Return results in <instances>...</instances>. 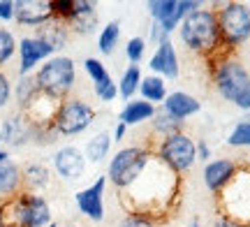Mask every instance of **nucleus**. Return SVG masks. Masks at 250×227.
<instances>
[{
    "mask_svg": "<svg viewBox=\"0 0 250 227\" xmlns=\"http://www.w3.org/2000/svg\"><path fill=\"white\" fill-rule=\"evenodd\" d=\"M153 151V158L160 160L169 172L174 174H186L192 169V165L197 163V146H195V139H190L186 132L181 135H171V137H165L158 142Z\"/></svg>",
    "mask_w": 250,
    "mask_h": 227,
    "instance_id": "nucleus-7",
    "label": "nucleus"
},
{
    "mask_svg": "<svg viewBox=\"0 0 250 227\" xmlns=\"http://www.w3.org/2000/svg\"><path fill=\"white\" fill-rule=\"evenodd\" d=\"M95 109L88 102H83L81 98H67V100L58 102L54 114V125L61 137H77L81 132H86L93 121H95Z\"/></svg>",
    "mask_w": 250,
    "mask_h": 227,
    "instance_id": "nucleus-9",
    "label": "nucleus"
},
{
    "mask_svg": "<svg viewBox=\"0 0 250 227\" xmlns=\"http://www.w3.org/2000/svg\"><path fill=\"white\" fill-rule=\"evenodd\" d=\"M111 144H114V139H111V135L104 132V130L98 132V135H93L88 142H86V148H83L86 163H93V165L102 163L109 155V151H111Z\"/></svg>",
    "mask_w": 250,
    "mask_h": 227,
    "instance_id": "nucleus-25",
    "label": "nucleus"
},
{
    "mask_svg": "<svg viewBox=\"0 0 250 227\" xmlns=\"http://www.w3.org/2000/svg\"><path fill=\"white\" fill-rule=\"evenodd\" d=\"M54 223L44 195L21 190L0 200V227H49Z\"/></svg>",
    "mask_w": 250,
    "mask_h": 227,
    "instance_id": "nucleus-3",
    "label": "nucleus"
},
{
    "mask_svg": "<svg viewBox=\"0 0 250 227\" xmlns=\"http://www.w3.org/2000/svg\"><path fill=\"white\" fill-rule=\"evenodd\" d=\"M107 174L98 176L88 188H83L74 195V204L79 209L81 216H86L93 223H102L104 220V190H107Z\"/></svg>",
    "mask_w": 250,
    "mask_h": 227,
    "instance_id": "nucleus-10",
    "label": "nucleus"
},
{
    "mask_svg": "<svg viewBox=\"0 0 250 227\" xmlns=\"http://www.w3.org/2000/svg\"><path fill=\"white\" fill-rule=\"evenodd\" d=\"M118 40H121V21H116V19H114V21L104 23V28L100 30V35H98V49H100V54L111 56L114 51H116Z\"/></svg>",
    "mask_w": 250,
    "mask_h": 227,
    "instance_id": "nucleus-30",
    "label": "nucleus"
},
{
    "mask_svg": "<svg viewBox=\"0 0 250 227\" xmlns=\"http://www.w3.org/2000/svg\"><path fill=\"white\" fill-rule=\"evenodd\" d=\"M148 67H151L153 74L162 77L165 82L167 79H179L181 65H179V56H176V49L171 44V40L160 46H155L151 61H148Z\"/></svg>",
    "mask_w": 250,
    "mask_h": 227,
    "instance_id": "nucleus-16",
    "label": "nucleus"
},
{
    "mask_svg": "<svg viewBox=\"0 0 250 227\" xmlns=\"http://www.w3.org/2000/svg\"><path fill=\"white\" fill-rule=\"evenodd\" d=\"M153 160L151 146H123L118 148L114 158L109 160L107 167V181L123 192L127 188H132L134 183L142 179V174L146 172V167Z\"/></svg>",
    "mask_w": 250,
    "mask_h": 227,
    "instance_id": "nucleus-4",
    "label": "nucleus"
},
{
    "mask_svg": "<svg viewBox=\"0 0 250 227\" xmlns=\"http://www.w3.org/2000/svg\"><path fill=\"white\" fill-rule=\"evenodd\" d=\"M7 158H9V151H5V148H2V151H0V163H5Z\"/></svg>",
    "mask_w": 250,
    "mask_h": 227,
    "instance_id": "nucleus-44",
    "label": "nucleus"
},
{
    "mask_svg": "<svg viewBox=\"0 0 250 227\" xmlns=\"http://www.w3.org/2000/svg\"><path fill=\"white\" fill-rule=\"evenodd\" d=\"M21 183H23V190L40 195L51 186V172L42 163H26L21 167Z\"/></svg>",
    "mask_w": 250,
    "mask_h": 227,
    "instance_id": "nucleus-21",
    "label": "nucleus"
},
{
    "mask_svg": "<svg viewBox=\"0 0 250 227\" xmlns=\"http://www.w3.org/2000/svg\"><path fill=\"white\" fill-rule=\"evenodd\" d=\"M227 144L232 148H250V114L232 127V132L227 135Z\"/></svg>",
    "mask_w": 250,
    "mask_h": 227,
    "instance_id": "nucleus-31",
    "label": "nucleus"
},
{
    "mask_svg": "<svg viewBox=\"0 0 250 227\" xmlns=\"http://www.w3.org/2000/svg\"><path fill=\"white\" fill-rule=\"evenodd\" d=\"M211 227H241V225H239L236 220H232L229 216H225V213L218 211L213 216V220H211Z\"/></svg>",
    "mask_w": 250,
    "mask_h": 227,
    "instance_id": "nucleus-41",
    "label": "nucleus"
},
{
    "mask_svg": "<svg viewBox=\"0 0 250 227\" xmlns=\"http://www.w3.org/2000/svg\"><path fill=\"white\" fill-rule=\"evenodd\" d=\"M17 0H0V21H14Z\"/></svg>",
    "mask_w": 250,
    "mask_h": 227,
    "instance_id": "nucleus-40",
    "label": "nucleus"
},
{
    "mask_svg": "<svg viewBox=\"0 0 250 227\" xmlns=\"http://www.w3.org/2000/svg\"><path fill=\"white\" fill-rule=\"evenodd\" d=\"M176 7H179V0H151L148 2V14L155 23H160L167 33H174V14H176Z\"/></svg>",
    "mask_w": 250,
    "mask_h": 227,
    "instance_id": "nucleus-24",
    "label": "nucleus"
},
{
    "mask_svg": "<svg viewBox=\"0 0 250 227\" xmlns=\"http://www.w3.org/2000/svg\"><path fill=\"white\" fill-rule=\"evenodd\" d=\"M51 2V17L56 21L70 23L74 17V0H49Z\"/></svg>",
    "mask_w": 250,
    "mask_h": 227,
    "instance_id": "nucleus-35",
    "label": "nucleus"
},
{
    "mask_svg": "<svg viewBox=\"0 0 250 227\" xmlns=\"http://www.w3.org/2000/svg\"><path fill=\"white\" fill-rule=\"evenodd\" d=\"M239 169H241V165L236 163V160H232V158L208 160L204 165V174H202L206 190L211 192V195H220L234 181V176L239 174Z\"/></svg>",
    "mask_w": 250,
    "mask_h": 227,
    "instance_id": "nucleus-12",
    "label": "nucleus"
},
{
    "mask_svg": "<svg viewBox=\"0 0 250 227\" xmlns=\"http://www.w3.org/2000/svg\"><path fill=\"white\" fill-rule=\"evenodd\" d=\"M197 160H202V163H208L211 160V148L206 144V139H197Z\"/></svg>",
    "mask_w": 250,
    "mask_h": 227,
    "instance_id": "nucleus-42",
    "label": "nucleus"
},
{
    "mask_svg": "<svg viewBox=\"0 0 250 227\" xmlns=\"http://www.w3.org/2000/svg\"><path fill=\"white\" fill-rule=\"evenodd\" d=\"M125 56H127L130 65H139L146 56V40L144 37H130L127 44H125Z\"/></svg>",
    "mask_w": 250,
    "mask_h": 227,
    "instance_id": "nucleus-34",
    "label": "nucleus"
},
{
    "mask_svg": "<svg viewBox=\"0 0 250 227\" xmlns=\"http://www.w3.org/2000/svg\"><path fill=\"white\" fill-rule=\"evenodd\" d=\"M118 227H158V225H155L151 218L142 216V213H127V216L118 223Z\"/></svg>",
    "mask_w": 250,
    "mask_h": 227,
    "instance_id": "nucleus-37",
    "label": "nucleus"
},
{
    "mask_svg": "<svg viewBox=\"0 0 250 227\" xmlns=\"http://www.w3.org/2000/svg\"><path fill=\"white\" fill-rule=\"evenodd\" d=\"M220 213L236 220L241 227H250V172L241 165L234 181L220 195Z\"/></svg>",
    "mask_w": 250,
    "mask_h": 227,
    "instance_id": "nucleus-8",
    "label": "nucleus"
},
{
    "mask_svg": "<svg viewBox=\"0 0 250 227\" xmlns=\"http://www.w3.org/2000/svg\"><path fill=\"white\" fill-rule=\"evenodd\" d=\"M179 37L183 46H188V51L206 58V63L218 58V56H229L225 54L223 42H220L218 21H215L213 9L199 7L197 12L188 14L179 26Z\"/></svg>",
    "mask_w": 250,
    "mask_h": 227,
    "instance_id": "nucleus-1",
    "label": "nucleus"
},
{
    "mask_svg": "<svg viewBox=\"0 0 250 227\" xmlns=\"http://www.w3.org/2000/svg\"><path fill=\"white\" fill-rule=\"evenodd\" d=\"M100 23L98 7L90 0H74V17L67 23L72 35H90Z\"/></svg>",
    "mask_w": 250,
    "mask_h": 227,
    "instance_id": "nucleus-17",
    "label": "nucleus"
},
{
    "mask_svg": "<svg viewBox=\"0 0 250 227\" xmlns=\"http://www.w3.org/2000/svg\"><path fill=\"white\" fill-rule=\"evenodd\" d=\"M35 82L44 98L54 102L67 100L77 83V65L70 56H54L35 70Z\"/></svg>",
    "mask_w": 250,
    "mask_h": 227,
    "instance_id": "nucleus-5",
    "label": "nucleus"
},
{
    "mask_svg": "<svg viewBox=\"0 0 250 227\" xmlns=\"http://www.w3.org/2000/svg\"><path fill=\"white\" fill-rule=\"evenodd\" d=\"M67 227H81V225H67Z\"/></svg>",
    "mask_w": 250,
    "mask_h": 227,
    "instance_id": "nucleus-47",
    "label": "nucleus"
},
{
    "mask_svg": "<svg viewBox=\"0 0 250 227\" xmlns=\"http://www.w3.org/2000/svg\"><path fill=\"white\" fill-rule=\"evenodd\" d=\"M246 167H248V172H250V165H246Z\"/></svg>",
    "mask_w": 250,
    "mask_h": 227,
    "instance_id": "nucleus-48",
    "label": "nucleus"
},
{
    "mask_svg": "<svg viewBox=\"0 0 250 227\" xmlns=\"http://www.w3.org/2000/svg\"><path fill=\"white\" fill-rule=\"evenodd\" d=\"M160 107L169 116L179 118V121H186V118L195 116V114L202 111V102L186 91H174V93H167V98H165V102H162Z\"/></svg>",
    "mask_w": 250,
    "mask_h": 227,
    "instance_id": "nucleus-18",
    "label": "nucleus"
},
{
    "mask_svg": "<svg viewBox=\"0 0 250 227\" xmlns=\"http://www.w3.org/2000/svg\"><path fill=\"white\" fill-rule=\"evenodd\" d=\"M125 135H127V125H123V123H116V127H114V135H111V139H114V142H123Z\"/></svg>",
    "mask_w": 250,
    "mask_h": 227,
    "instance_id": "nucleus-43",
    "label": "nucleus"
},
{
    "mask_svg": "<svg viewBox=\"0 0 250 227\" xmlns=\"http://www.w3.org/2000/svg\"><path fill=\"white\" fill-rule=\"evenodd\" d=\"M30 121V118H28ZM58 130L51 121H30V144L35 146H51L58 142Z\"/></svg>",
    "mask_w": 250,
    "mask_h": 227,
    "instance_id": "nucleus-28",
    "label": "nucleus"
},
{
    "mask_svg": "<svg viewBox=\"0 0 250 227\" xmlns=\"http://www.w3.org/2000/svg\"><path fill=\"white\" fill-rule=\"evenodd\" d=\"M151 125H153V135L162 137V139H165V137L186 132V121H179V118L169 116V114L162 109V107L155 111V116L151 118Z\"/></svg>",
    "mask_w": 250,
    "mask_h": 227,
    "instance_id": "nucleus-26",
    "label": "nucleus"
},
{
    "mask_svg": "<svg viewBox=\"0 0 250 227\" xmlns=\"http://www.w3.org/2000/svg\"><path fill=\"white\" fill-rule=\"evenodd\" d=\"M208 74L223 100L250 114V72L241 61L234 56H218L208 61Z\"/></svg>",
    "mask_w": 250,
    "mask_h": 227,
    "instance_id": "nucleus-2",
    "label": "nucleus"
},
{
    "mask_svg": "<svg viewBox=\"0 0 250 227\" xmlns=\"http://www.w3.org/2000/svg\"><path fill=\"white\" fill-rule=\"evenodd\" d=\"M86 155L77 146H61L54 153V169L62 181L74 183L86 174Z\"/></svg>",
    "mask_w": 250,
    "mask_h": 227,
    "instance_id": "nucleus-13",
    "label": "nucleus"
},
{
    "mask_svg": "<svg viewBox=\"0 0 250 227\" xmlns=\"http://www.w3.org/2000/svg\"><path fill=\"white\" fill-rule=\"evenodd\" d=\"M17 51H19V77L35 74L37 65L46 63L49 58H54V49L49 44H44L42 40H37L35 35L21 37Z\"/></svg>",
    "mask_w": 250,
    "mask_h": 227,
    "instance_id": "nucleus-11",
    "label": "nucleus"
},
{
    "mask_svg": "<svg viewBox=\"0 0 250 227\" xmlns=\"http://www.w3.org/2000/svg\"><path fill=\"white\" fill-rule=\"evenodd\" d=\"M213 12L225 54L232 56L250 40V7L243 2H213Z\"/></svg>",
    "mask_w": 250,
    "mask_h": 227,
    "instance_id": "nucleus-6",
    "label": "nucleus"
},
{
    "mask_svg": "<svg viewBox=\"0 0 250 227\" xmlns=\"http://www.w3.org/2000/svg\"><path fill=\"white\" fill-rule=\"evenodd\" d=\"M35 37L37 40H42L44 44L51 46V49H54V54H56V51H61V49L67 46L72 33H70V28H67V23L51 19V21H46L44 26L35 28Z\"/></svg>",
    "mask_w": 250,
    "mask_h": 227,
    "instance_id": "nucleus-20",
    "label": "nucleus"
},
{
    "mask_svg": "<svg viewBox=\"0 0 250 227\" xmlns=\"http://www.w3.org/2000/svg\"><path fill=\"white\" fill-rule=\"evenodd\" d=\"M190 227H202V225H199V218L192 220V223H190Z\"/></svg>",
    "mask_w": 250,
    "mask_h": 227,
    "instance_id": "nucleus-45",
    "label": "nucleus"
},
{
    "mask_svg": "<svg viewBox=\"0 0 250 227\" xmlns=\"http://www.w3.org/2000/svg\"><path fill=\"white\" fill-rule=\"evenodd\" d=\"M23 190L21 183V165L7 158L5 163H0V200L14 197L17 192Z\"/></svg>",
    "mask_w": 250,
    "mask_h": 227,
    "instance_id": "nucleus-23",
    "label": "nucleus"
},
{
    "mask_svg": "<svg viewBox=\"0 0 250 227\" xmlns=\"http://www.w3.org/2000/svg\"><path fill=\"white\" fill-rule=\"evenodd\" d=\"M51 2L49 0H17V14L14 21L19 26L40 28L51 21Z\"/></svg>",
    "mask_w": 250,
    "mask_h": 227,
    "instance_id": "nucleus-15",
    "label": "nucleus"
},
{
    "mask_svg": "<svg viewBox=\"0 0 250 227\" xmlns=\"http://www.w3.org/2000/svg\"><path fill=\"white\" fill-rule=\"evenodd\" d=\"M155 111H158V107L151 104V102L142 100V98L139 100H130V102H125V107L118 114V123H123L127 127L142 125V123H146V121H151L155 116Z\"/></svg>",
    "mask_w": 250,
    "mask_h": 227,
    "instance_id": "nucleus-22",
    "label": "nucleus"
},
{
    "mask_svg": "<svg viewBox=\"0 0 250 227\" xmlns=\"http://www.w3.org/2000/svg\"><path fill=\"white\" fill-rule=\"evenodd\" d=\"M93 91H95L100 102H114L118 98V83L114 79H109V82L100 83V86H93Z\"/></svg>",
    "mask_w": 250,
    "mask_h": 227,
    "instance_id": "nucleus-36",
    "label": "nucleus"
},
{
    "mask_svg": "<svg viewBox=\"0 0 250 227\" xmlns=\"http://www.w3.org/2000/svg\"><path fill=\"white\" fill-rule=\"evenodd\" d=\"M12 95H14V100H17V104H19V111H21V114H28V111L40 102V98H42L40 86H37V82H35V74L19 77V82L14 83V88H12Z\"/></svg>",
    "mask_w": 250,
    "mask_h": 227,
    "instance_id": "nucleus-19",
    "label": "nucleus"
},
{
    "mask_svg": "<svg viewBox=\"0 0 250 227\" xmlns=\"http://www.w3.org/2000/svg\"><path fill=\"white\" fill-rule=\"evenodd\" d=\"M148 40H151L155 46H160V44H165V42H169V33H167L160 23H155V21H153L151 28H148Z\"/></svg>",
    "mask_w": 250,
    "mask_h": 227,
    "instance_id": "nucleus-38",
    "label": "nucleus"
},
{
    "mask_svg": "<svg viewBox=\"0 0 250 227\" xmlns=\"http://www.w3.org/2000/svg\"><path fill=\"white\" fill-rule=\"evenodd\" d=\"M0 137H2V146L7 148H23L26 144H30V121L26 114H12L2 121L0 125Z\"/></svg>",
    "mask_w": 250,
    "mask_h": 227,
    "instance_id": "nucleus-14",
    "label": "nucleus"
},
{
    "mask_svg": "<svg viewBox=\"0 0 250 227\" xmlns=\"http://www.w3.org/2000/svg\"><path fill=\"white\" fill-rule=\"evenodd\" d=\"M0 151H2V137H0Z\"/></svg>",
    "mask_w": 250,
    "mask_h": 227,
    "instance_id": "nucleus-46",
    "label": "nucleus"
},
{
    "mask_svg": "<svg viewBox=\"0 0 250 227\" xmlns=\"http://www.w3.org/2000/svg\"><path fill=\"white\" fill-rule=\"evenodd\" d=\"M139 93H142V100L151 102V104H162L165 98H167V82L162 77H158V74L142 77Z\"/></svg>",
    "mask_w": 250,
    "mask_h": 227,
    "instance_id": "nucleus-27",
    "label": "nucleus"
},
{
    "mask_svg": "<svg viewBox=\"0 0 250 227\" xmlns=\"http://www.w3.org/2000/svg\"><path fill=\"white\" fill-rule=\"evenodd\" d=\"M139 83H142L139 65H127L125 72L121 74V82H118V98H123L125 102L134 100V93H139Z\"/></svg>",
    "mask_w": 250,
    "mask_h": 227,
    "instance_id": "nucleus-29",
    "label": "nucleus"
},
{
    "mask_svg": "<svg viewBox=\"0 0 250 227\" xmlns=\"http://www.w3.org/2000/svg\"><path fill=\"white\" fill-rule=\"evenodd\" d=\"M9 98H12V83H9L7 74L0 70V111L9 104Z\"/></svg>",
    "mask_w": 250,
    "mask_h": 227,
    "instance_id": "nucleus-39",
    "label": "nucleus"
},
{
    "mask_svg": "<svg viewBox=\"0 0 250 227\" xmlns=\"http://www.w3.org/2000/svg\"><path fill=\"white\" fill-rule=\"evenodd\" d=\"M17 46H19V42H17V37L12 35V30L0 28V67L12 61V56L17 54Z\"/></svg>",
    "mask_w": 250,
    "mask_h": 227,
    "instance_id": "nucleus-32",
    "label": "nucleus"
},
{
    "mask_svg": "<svg viewBox=\"0 0 250 227\" xmlns=\"http://www.w3.org/2000/svg\"><path fill=\"white\" fill-rule=\"evenodd\" d=\"M83 70H86V74L90 77L93 86H100V83H104L111 79V74L107 72L104 63L98 61V58H86V61H83Z\"/></svg>",
    "mask_w": 250,
    "mask_h": 227,
    "instance_id": "nucleus-33",
    "label": "nucleus"
}]
</instances>
